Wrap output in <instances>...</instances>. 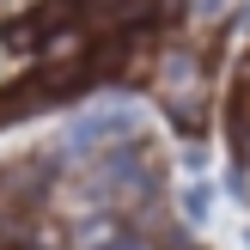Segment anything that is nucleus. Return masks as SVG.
<instances>
[{"label":"nucleus","instance_id":"5","mask_svg":"<svg viewBox=\"0 0 250 250\" xmlns=\"http://www.w3.org/2000/svg\"><path fill=\"white\" fill-rule=\"evenodd\" d=\"M195 12H226V0H195Z\"/></svg>","mask_w":250,"mask_h":250},{"label":"nucleus","instance_id":"3","mask_svg":"<svg viewBox=\"0 0 250 250\" xmlns=\"http://www.w3.org/2000/svg\"><path fill=\"white\" fill-rule=\"evenodd\" d=\"M208 214H214V195H208L202 183H189V189H183V220H189V226H202Z\"/></svg>","mask_w":250,"mask_h":250},{"label":"nucleus","instance_id":"4","mask_svg":"<svg viewBox=\"0 0 250 250\" xmlns=\"http://www.w3.org/2000/svg\"><path fill=\"white\" fill-rule=\"evenodd\" d=\"M98 250H146L141 238H110V244H98Z\"/></svg>","mask_w":250,"mask_h":250},{"label":"nucleus","instance_id":"2","mask_svg":"<svg viewBox=\"0 0 250 250\" xmlns=\"http://www.w3.org/2000/svg\"><path fill=\"white\" fill-rule=\"evenodd\" d=\"M110 134H134V110H98V116H80L67 128V153H92Z\"/></svg>","mask_w":250,"mask_h":250},{"label":"nucleus","instance_id":"1","mask_svg":"<svg viewBox=\"0 0 250 250\" xmlns=\"http://www.w3.org/2000/svg\"><path fill=\"white\" fill-rule=\"evenodd\" d=\"M49 177H55V159H19V165H0V208H37Z\"/></svg>","mask_w":250,"mask_h":250}]
</instances>
